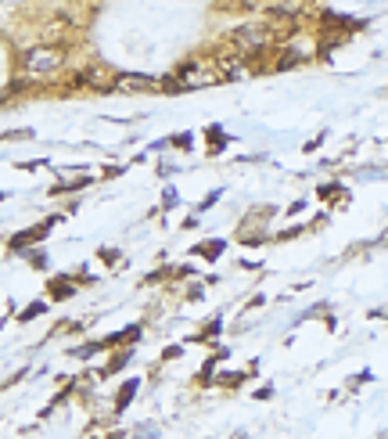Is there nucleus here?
I'll use <instances>...</instances> for the list:
<instances>
[{
	"label": "nucleus",
	"instance_id": "nucleus-12",
	"mask_svg": "<svg viewBox=\"0 0 388 439\" xmlns=\"http://www.w3.org/2000/svg\"><path fill=\"white\" fill-rule=\"evenodd\" d=\"M32 137H36V130H29V127L4 130V133H0V144H25V140H32Z\"/></svg>",
	"mask_w": 388,
	"mask_h": 439
},
{
	"label": "nucleus",
	"instance_id": "nucleus-7",
	"mask_svg": "<svg viewBox=\"0 0 388 439\" xmlns=\"http://www.w3.org/2000/svg\"><path fill=\"white\" fill-rule=\"evenodd\" d=\"M316 198L323 202V206H345V202H349V187L338 184V180H327V184L316 187Z\"/></svg>",
	"mask_w": 388,
	"mask_h": 439
},
{
	"label": "nucleus",
	"instance_id": "nucleus-17",
	"mask_svg": "<svg viewBox=\"0 0 388 439\" xmlns=\"http://www.w3.org/2000/svg\"><path fill=\"white\" fill-rule=\"evenodd\" d=\"M97 256H101V263H108V266H119V263H122V253H119V248H101Z\"/></svg>",
	"mask_w": 388,
	"mask_h": 439
},
{
	"label": "nucleus",
	"instance_id": "nucleus-6",
	"mask_svg": "<svg viewBox=\"0 0 388 439\" xmlns=\"http://www.w3.org/2000/svg\"><path fill=\"white\" fill-rule=\"evenodd\" d=\"M76 292H79V277L76 274H54L51 281H47V299L51 303H65V299H72Z\"/></svg>",
	"mask_w": 388,
	"mask_h": 439
},
{
	"label": "nucleus",
	"instance_id": "nucleus-16",
	"mask_svg": "<svg viewBox=\"0 0 388 439\" xmlns=\"http://www.w3.org/2000/svg\"><path fill=\"white\" fill-rule=\"evenodd\" d=\"M176 206H180V191L166 187V191H162V209H176Z\"/></svg>",
	"mask_w": 388,
	"mask_h": 439
},
{
	"label": "nucleus",
	"instance_id": "nucleus-3",
	"mask_svg": "<svg viewBox=\"0 0 388 439\" xmlns=\"http://www.w3.org/2000/svg\"><path fill=\"white\" fill-rule=\"evenodd\" d=\"M72 94L76 90H90V94H111L116 90V69H108L105 61H87L72 72Z\"/></svg>",
	"mask_w": 388,
	"mask_h": 439
},
{
	"label": "nucleus",
	"instance_id": "nucleus-8",
	"mask_svg": "<svg viewBox=\"0 0 388 439\" xmlns=\"http://www.w3.org/2000/svg\"><path fill=\"white\" fill-rule=\"evenodd\" d=\"M223 253H226V238H208V242H202V245H194V256H202V259H208V263H216Z\"/></svg>",
	"mask_w": 388,
	"mask_h": 439
},
{
	"label": "nucleus",
	"instance_id": "nucleus-4",
	"mask_svg": "<svg viewBox=\"0 0 388 439\" xmlns=\"http://www.w3.org/2000/svg\"><path fill=\"white\" fill-rule=\"evenodd\" d=\"M54 224H61V216H47V220H40V224H32L29 231L11 234V238H8V253L11 256H25V253H32V248H40V242L54 231Z\"/></svg>",
	"mask_w": 388,
	"mask_h": 439
},
{
	"label": "nucleus",
	"instance_id": "nucleus-11",
	"mask_svg": "<svg viewBox=\"0 0 388 439\" xmlns=\"http://www.w3.org/2000/svg\"><path fill=\"white\" fill-rule=\"evenodd\" d=\"M205 140H208V155H223V148H226V140H230V137L223 133V127H208Z\"/></svg>",
	"mask_w": 388,
	"mask_h": 439
},
{
	"label": "nucleus",
	"instance_id": "nucleus-2",
	"mask_svg": "<svg viewBox=\"0 0 388 439\" xmlns=\"http://www.w3.org/2000/svg\"><path fill=\"white\" fill-rule=\"evenodd\" d=\"M169 76H173V83H176V94H184V90H205V87L223 83L213 54H191V58H184Z\"/></svg>",
	"mask_w": 388,
	"mask_h": 439
},
{
	"label": "nucleus",
	"instance_id": "nucleus-15",
	"mask_svg": "<svg viewBox=\"0 0 388 439\" xmlns=\"http://www.w3.org/2000/svg\"><path fill=\"white\" fill-rule=\"evenodd\" d=\"M219 195H223V187H216V191H208V195L198 202V206H194V213H205V209H213L216 202H219Z\"/></svg>",
	"mask_w": 388,
	"mask_h": 439
},
{
	"label": "nucleus",
	"instance_id": "nucleus-20",
	"mask_svg": "<svg viewBox=\"0 0 388 439\" xmlns=\"http://www.w3.org/2000/svg\"><path fill=\"white\" fill-rule=\"evenodd\" d=\"M4 198H8V195H4V191H0V202H4Z\"/></svg>",
	"mask_w": 388,
	"mask_h": 439
},
{
	"label": "nucleus",
	"instance_id": "nucleus-1",
	"mask_svg": "<svg viewBox=\"0 0 388 439\" xmlns=\"http://www.w3.org/2000/svg\"><path fill=\"white\" fill-rule=\"evenodd\" d=\"M65 69H69V51H65V47L36 43V47H25V51L19 54L22 83H51Z\"/></svg>",
	"mask_w": 388,
	"mask_h": 439
},
{
	"label": "nucleus",
	"instance_id": "nucleus-5",
	"mask_svg": "<svg viewBox=\"0 0 388 439\" xmlns=\"http://www.w3.org/2000/svg\"><path fill=\"white\" fill-rule=\"evenodd\" d=\"M158 76H148V72H116V90H126V94H158Z\"/></svg>",
	"mask_w": 388,
	"mask_h": 439
},
{
	"label": "nucleus",
	"instance_id": "nucleus-19",
	"mask_svg": "<svg viewBox=\"0 0 388 439\" xmlns=\"http://www.w3.org/2000/svg\"><path fill=\"white\" fill-rule=\"evenodd\" d=\"M255 400H273V385H263V389H255Z\"/></svg>",
	"mask_w": 388,
	"mask_h": 439
},
{
	"label": "nucleus",
	"instance_id": "nucleus-14",
	"mask_svg": "<svg viewBox=\"0 0 388 439\" xmlns=\"http://www.w3.org/2000/svg\"><path fill=\"white\" fill-rule=\"evenodd\" d=\"M191 140H194V137H191L187 130H184V133H173V137H169V148H176V151H191Z\"/></svg>",
	"mask_w": 388,
	"mask_h": 439
},
{
	"label": "nucleus",
	"instance_id": "nucleus-9",
	"mask_svg": "<svg viewBox=\"0 0 388 439\" xmlns=\"http://www.w3.org/2000/svg\"><path fill=\"white\" fill-rule=\"evenodd\" d=\"M137 389H140V378H129V382H122V385H119V393H116V414H119V411H126V407L133 403Z\"/></svg>",
	"mask_w": 388,
	"mask_h": 439
},
{
	"label": "nucleus",
	"instance_id": "nucleus-18",
	"mask_svg": "<svg viewBox=\"0 0 388 439\" xmlns=\"http://www.w3.org/2000/svg\"><path fill=\"white\" fill-rule=\"evenodd\" d=\"M105 180H111V177H122V166H105V173H101Z\"/></svg>",
	"mask_w": 388,
	"mask_h": 439
},
{
	"label": "nucleus",
	"instance_id": "nucleus-10",
	"mask_svg": "<svg viewBox=\"0 0 388 439\" xmlns=\"http://www.w3.org/2000/svg\"><path fill=\"white\" fill-rule=\"evenodd\" d=\"M51 310V299H32L22 313H19V324H29V321H36V317H43V313Z\"/></svg>",
	"mask_w": 388,
	"mask_h": 439
},
{
	"label": "nucleus",
	"instance_id": "nucleus-13",
	"mask_svg": "<svg viewBox=\"0 0 388 439\" xmlns=\"http://www.w3.org/2000/svg\"><path fill=\"white\" fill-rule=\"evenodd\" d=\"M25 263L32 270H47V266H51V256H47L43 248H32V253H25Z\"/></svg>",
	"mask_w": 388,
	"mask_h": 439
}]
</instances>
